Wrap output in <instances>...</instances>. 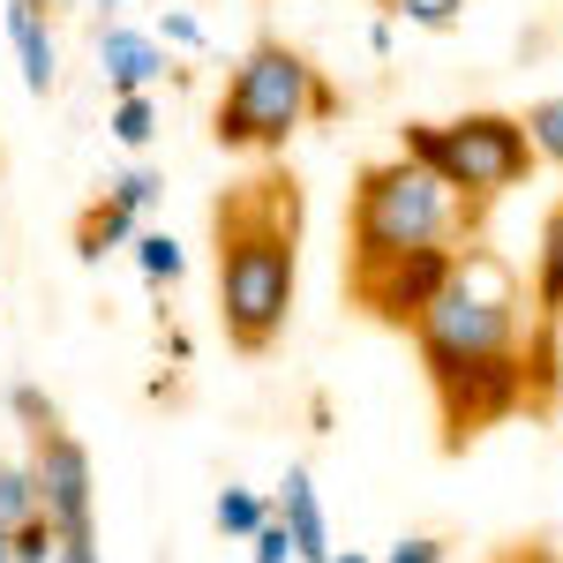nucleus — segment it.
I'll list each match as a JSON object with an SVG mask.
<instances>
[{"label":"nucleus","mask_w":563,"mask_h":563,"mask_svg":"<svg viewBox=\"0 0 563 563\" xmlns=\"http://www.w3.org/2000/svg\"><path fill=\"white\" fill-rule=\"evenodd\" d=\"M15 421H23V443H31V488H38V511L60 533H90V511H98V481H90V451L76 443V429L60 421V406L45 398L38 384L8 390Z\"/></svg>","instance_id":"nucleus-6"},{"label":"nucleus","mask_w":563,"mask_h":563,"mask_svg":"<svg viewBox=\"0 0 563 563\" xmlns=\"http://www.w3.org/2000/svg\"><path fill=\"white\" fill-rule=\"evenodd\" d=\"M98 68H106V90L113 98H151V84L166 76V45L151 38V31L106 23L98 31Z\"/></svg>","instance_id":"nucleus-8"},{"label":"nucleus","mask_w":563,"mask_h":563,"mask_svg":"<svg viewBox=\"0 0 563 563\" xmlns=\"http://www.w3.org/2000/svg\"><path fill=\"white\" fill-rule=\"evenodd\" d=\"M496 563H549V549H533V541H526V549H504Z\"/></svg>","instance_id":"nucleus-25"},{"label":"nucleus","mask_w":563,"mask_h":563,"mask_svg":"<svg viewBox=\"0 0 563 563\" xmlns=\"http://www.w3.org/2000/svg\"><path fill=\"white\" fill-rule=\"evenodd\" d=\"M331 563H376V556H353V549H346V556H331Z\"/></svg>","instance_id":"nucleus-28"},{"label":"nucleus","mask_w":563,"mask_h":563,"mask_svg":"<svg viewBox=\"0 0 563 563\" xmlns=\"http://www.w3.org/2000/svg\"><path fill=\"white\" fill-rule=\"evenodd\" d=\"M398 158L429 166L466 211H488L519 188L541 158L526 143V121L519 113H451V121H406L398 129Z\"/></svg>","instance_id":"nucleus-5"},{"label":"nucleus","mask_w":563,"mask_h":563,"mask_svg":"<svg viewBox=\"0 0 563 563\" xmlns=\"http://www.w3.org/2000/svg\"><path fill=\"white\" fill-rule=\"evenodd\" d=\"M113 135H121L129 151H143V143L158 135V106H151V98H113Z\"/></svg>","instance_id":"nucleus-18"},{"label":"nucleus","mask_w":563,"mask_h":563,"mask_svg":"<svg viewBox=\"0 0 563 563\" xmlns=\"http://www.w3.org/2000/svg\"><path fill=\"white\" fill-rule=\"evenodd\" d=\"M158 38H174V45H203V31H196L188 15H166V23H158Z\"/></svg>","instance_id":"nucleus-24"},{"label":"nucleus","mask_w":563,"mask_h":563,"mask_svg":"<svg viewBox=\"0 0 563 563\" xmlns=\"http://www.w3.org/2000/svg\"><path fill=\"white\" fill-rule=\"evenodd\" d=\"M60 541H68V533H60L53 519L15 526V563H53V556H60Z\"/></svg>","instance_id":"nucleus-19"},{"label":"nucleus","mask_w":563,"mask_h":563,"mask_svg":"<svg viewBox=\"0 0 563 563\" xmlns=\"http://www.w3.org/2000/svg\"><path fill=\"white\" fill-rule=\"evenodd\" d=\"M390 23H413V31H451L466 15V0H384Z\"/></svg>","instance_id":"nucleus-17"},{"label":"nucleus","mask_w":563,"mask_h":563,"mask_svg":"<svg viewBox=\"0 0 563 563\" xmlns=\"http://www.w3.org/2000/svg\"><path fill=\"white\" fill-rule=\"evenodd\" d=\"M443 556H451V541H443V533H413V541H398L384 563H443Z\"/></svg>","instance_id":"nucleus-21"},{"label":"nucleus","mask_w":563,"mask_h":563,"mask_svg":"<svg viewBox=\"0 0 563 563\" xmlns=\"http://www.w3.org/2000/svg\"><path fill=\"white\" fill-rule=\"evenodd\" d=\"M278 526L294 533V549H301V563H331L339 549H331V526H323V504H316V474L308 466H286V481H278Z\"/></svg>","instance_id":"nucleus-9"},{"label":"nucleus","mask_w":563,"mask_h":563,"mask_svg":"<svg viewBox=\"0 0 563 563\" xmlns=\"http://www.w3.org/2000/svg\"><path fill=\"white\" fill-rule=\"evenodd\" d=\"M413 353L435 398L443 451H466L511 413H533V294L496 249L466 241L443 301L413 323Z\"/></svg>","instance_id":"nucleus-1"},{"label":"nucleus","mask_w":563,"mask_h":563,"mask_svg":"<svg viewBox=\"0 0 563 563\" xmlns=\"http://www.w3.org/2000/svg\"><path fill=\"white\" fill-rule=\"evenodd\" d=\"M53 563H98V533H68V541H60V556Z\"/></svg>","instance_id":"nucleus-23"},{"label":"nucleus","mask_w":563,"mask_h":563,"mask_svg":"<svg viewBox=\"0 0 563 563\" xmlns=\"http://www.w3.org/2000/svg\"><path fill=\"white\" fill-rule=\"evenodd\" d=\"M211 519H218V533H233V541H256V533L278 519V511L263 504V488H218Z\"/></svg>","instance_id":"nucleus-13"},{"label":"nucleus","mask_w":563,"mask_h":563,"mask_svg":"<svg viewBox=\"0 0 563 563\" xmlns=\"http://www.w3.org/2000/svg\"><path fill=\"white\" fill-rule=\"evenodd\" d=\"M301 225L308 188L286 158L225 180L211 196V286H218V331L233 353H271L294 323L301 294Z\"/></svg>","instance_id":"nucleus-2"},{"label":"nucleus","mask_w":563,"mask_h":563,"mask_svg":"<svg viewBox=\"0 0 563 563\" xmlns=\"http://www.w3.org/2000/svg\"><path fill=\"white\" fill-rule=\"evenodd\" d=\"M481 218L413 158H368L346 196V278H368L421 249H466Z\"/></svg>","instance_id":"nucleus-3"},{"label":"nucleus","mask_w":563,"mask_h":563,"mask_svg":"<svg viewBox=\"0 0 563 563\" xmlns=\"http://www.w3.org/2000/svg\"><path fill=\"white\" fill-rule=\"evenodd\" d=\"M23 8H38V15H53V8H68V0H23Z\"/></svg>","instance_id":"nucleus-27"},{"label":"nucleus","mask_w":563,"mask_h":563,"mask_svg":"<svg viewBox=\"0 0 563 563\" xmlns=\"http://www.w3.org/2000/svg\"><path fill=\"white\" fill-rule=\"evenodd\" d=\"M158 188H166V180L151 174V166H129V174H121V180H106V196H121V203H129L135 218H143V211H151V203H158Z\"/></svg>","instance_id":"nucleus-20"},{"label":"nucleus","mask_w":563,"mask_h":563,"mask_svg":"<svg viewBox=\"0 0 563 563\" xmlns=\"http://www.w3.org/2000/svg\"><path fill=\"white\" fill-rule=\"evenodd\" d=\"M346 113V98L339 84L308 60L301 45L286 38H256L241 60H233V76L218 90L211 106V143L218 151H286L308 121H339Z\"/></svg>","instance_id":"nucleus-4"},{"label":"nucleus","mask_w":563,"mask_h":563,"mask_svg":"<svg viewBox=\"0 0 563 563\" xmlns=\"http://www.w3.org/2000/svg\"><path fill=\"white\" fill-rule=\"evenodd\" d=\"M519 121H526V143H533V158H541V166H563V90H556V98H533Z\"/></svg>","instance_id":"nucleus-14"},{"label":"nucleus","mask_w":563,"mask_h":563,"mask_svg":"<svg viewBox=\"0 0 563 563\" xmlns=\"http://www.w3.org/2000/svg\"><path fill=\"white\" fill-rule=\"evenodd\" d=\"M121 241H135V211L121 196H90L84 211H76V225H68V249L84 263H106Z\"/></svg>","instance_id":"nucleus-12"},{"label":"nucleus","mask_w":563,"mask_h":563,"mask_svg":"<svg viewBox=\"0 0 563 563\" xmlns=\"http://www.w3.org/2000/svg\"><path fill=\"white\" fill-rule=\"evenodd\" d=\"M451 271H459V249H421V256H398V263H384V271H368V278H346V301L361 308L368 323L413 339V323L443 301Z\"/></svg>","instance_id":"nucleus-7"},{"label":"nucleus","mask_w":563,"mask_h":563,"mask_svg":"<svg viewBox=\"0 0 563 563\" xmlns=\"http://www.w3.org/2000/svg\"><path fill=\"white\" fill-rule=\"evenodd\" d=\"M31 519H45L38 488H31V466L23 459H0V526L15 533V526H31Z\"/></svg>","instance_id":"nucleus-15"},{"label":"nucleus","mask_w":563,"mask_h":563,"mask_svg":"<svg viewBox=\"0 0 563 563\" xmlns=\"http://www.w3.org/2000/svg\"><path fill=\"white\" fill-rule=\"evenodd\" d=\"M256 563H301V549H294V533H286L278 519H271V526L256 533Z\"/></svg>","instance_id":"nucleus-22"},{"label":"nucleus","mask_w":563,"mask_h":563,"mask_svg":"<svg viewBox=\"0 0 563 563\" xmlns=\"http://www.w3.org/2000/svg\"><path fill=\"white\" fill-rule=\"evenodd\" d=\"M8 45H15V60H23V84H31V98H45V90L60 84V53H53V31H45L38 8L8 0Z\"/></svg>","instance_id":"nucleus-11"},{"label":"nucleus","mask_w":563,"mask_h":563,"mask_svg":"<svg viewBox=\"0 0 563 563\" xmlns=\"http://www.w3.org/2000/svg\"><path fill=\"white\" fill-rule=\"evenodd\" d=\"M135 263H143V278H151V286H174L180 271H188V256H180L174 233H135Z\"/></svg>","instance_id":"nucleus-16"},{"label":"nucleus","mask_w":563,"mask_h":563,"mask_svg":"<svg viewBox=\"0 0 563 563\" xmlns=\"http://www.w3.org/2000/svg\"><path fill=\"white\" fill-rule=\"evenodd\" d=\"M0 563H15V533L8 526H0Z\"/></svg>","instance_id":"nucleus-26"},{"label":"nucleus","mask_w":563,"mask_h":563,"mask_svg":"<svg viewBox=\"0 0 563 563\" xmlns=\"http://www.w3.org/2000/svg\"><path fill=\"white\" fill-rule=\"evenodd\" d=\"M526 294H533V323L563 331V203H549V218H541V241H533V278H526Z\"/></svg>","instance_id":"nucleus-10"}]
</instances>
